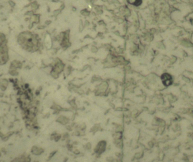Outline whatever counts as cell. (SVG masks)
Segmentation results:
<instances>
[{"label":"cell","mask_w":193,"mask_h":162,"mask_svg":"<svg viewBox=\"0 0 193 162\" xmlns=\"http://www.w3.org/2000/svg\"><path fill=\"white\" fill-rule=\"evenodd\" d=\"M128 2L130 4L134 5L135 6H139L142 4V0H128Z\"/></svg>","instance_id":"obj_2"},{"label":"cell","mask_w":193,"mask_h":162,"mask_svg":"<svg viewBox=\"0 0 193 162\" xmlns=\"http://www.w3.org/2000/svg\"><path fill=\"white\" fill-rule=\"evenodd\" d=\"M161 78H162V81H163V83L165 86H169V85H171L172 82V78L169 74H163L162 75Z\"/></svg>","instance_id":"obj_1"}]
</instances>
